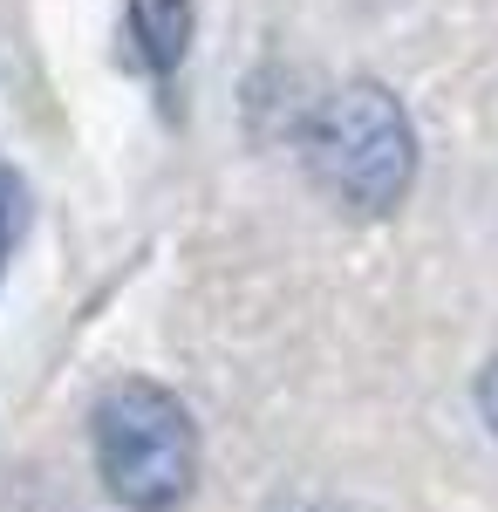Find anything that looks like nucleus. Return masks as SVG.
I'll return each instance as SVG.
<instances>
[{
    "label": "nucleus",
    "mask_w": 498,
    "mask_h": 512,
    "mask_svg": "<svg viewBox=\"0 0 498 512\" xmlns=\"http://www.w3.org/2000/svg\"><path fill=\"white\" fill-rule=\"evenodd\" d=\"M123 35H130V55L151 82H171L192 55L198 35V7L192 0H123Z\"/></svg>",
    "instance_id": "obj_3"
},
{
    "label": "nucleus",
    "mask_w": 498,
    "mask_h": 512,
    "mask_svg": "<svg viewBox=\"0 0 498 512\" xmlns=\"http://www.w3.org/2000/svg\"><path fill=\"white\" fill-rule=\"evenodd\" d=\"M96 478L123 512H178L198 485V424L151 376H123L89 410Z\"/></svg>",
    "instance_id": "obj_2"
},
{
    "label": "nucleus",
    "mask_w": 498,
    "mask_h": 512,
    "mask_svg": "<svg viewBox=\"0 0 498 512\" xmlns=\"http://www.w3.org/2000/svg\"><path fill=\"white\" fill-rule=\"evenodd\" d=\"M287 512H328V506H287Z\"/></svg>",
    "instance_id": "obj_6"
},
{
    "label": "nucleus",
    "mask_w": 498,
    "mask_h": 512,
    "mask_svg": "<svg viewBox=\"0 0 498 512\" xmlns=\"http://www.w3.org/2000/svg\"><path fill=\"white\" fill-rule=\"evenodd\" d=\"M478 410H485V424H492V437H498V355L485 362V376H478Z\"/></svg>",
    "instance_id": "obj_5"
},
{
    "label": "nucleus",
    "mask_w": 498,
    "mask_h": 512,
    "mask_svg": "<svg viewBox=\"0 0 498 512\" xmlns=\"http://www.w3.org/2000/svg\"><path fill=\"white\" fill-rule=\"evenodd\" d=\"M301 164L314 192L348 219H396L417 192V117L376 76L335 82L301 123Z\"/></svg>",
    "instance_id": "obj_1"
},
{
    "label": "nucleus",
    "mask_w": 498,
    "mask_h": 512,
    "mask_svg": "<svg viewBox=\"0 0 498 512\" xmlns=\"http://www.w3.org/2000/svg\"><path fill=\"white\" fill-rule=\"evenodd\" d=\"M21 219H28V185L0 164V274H7V253H14V239H21Z\"/></svg>",
    "instance_id": "obj_4"
}]
</instances>
